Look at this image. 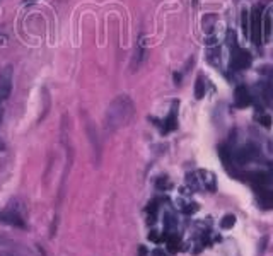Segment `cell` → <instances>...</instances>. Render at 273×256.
<instances>
[{"mask_svg":"<svg viewBox=\"0 0 273 256\" xmlns=\"http://www.w3.org/2000/svg\"><path fill=\"white\" fill-rule=\"evenodd\" d=\"M203 94H205V82H203V79L196 77V84H195V97L196 99H202Z\"/></svg>","mask_w":273,"mask_h":256,"instance_id":"obj_7","label":"cell"},{"mask_svg":"<svg viewBox=\"0 0 273 256\" xmlns=\"http://www.w3.org/2000/svg\"><path fill=\"white\" fill-rule=\"evenodd\" d=\"M24 2H34V0H24Z\"/></svg>","mask_w":273,"mask_h":256,"instance_id":"obj_15","label":"cell"},{"mask_svg":"<svg viewBox=\"0 0 273 256\" xmlns=\"http://www.w3.org/2000/svg\"><path fill=\"white\" fill-rule=\"evenodd\" d=\"M251 55H249V51L246 50H241V48H234V51H232V58H231V67L234 68V70H244V68H249L251 67Z\"/></svg>","mask_w":273,"mask_h":256,"instance_id":"obj_3","label":"cell"},{"mask_svg":"<svg viewBox=\"0 0 273 256\" xmlns=\"http://www.w3.org/2000/svg\"><path fill=\"white\" fill-rule=\"evenodd\" d=\"M11 67L5 68V74H2L0 77V103H4L9 96H11V91H12V82H11Z\"/></svg>","mask_w":273,"mask_h":256,"instance_id":"obj_4","label":"cell"},{"mask_svg":"<svg viewBox=\"0 0 273 256\" xmlns=\"http://www.w3.org/2000/svg\"><path fill=\"white\" fill-rule=\"evenodd\" d=\"M2 256H16V255H11V253H5V255H2Z\"/></svg>","mask_w":273,"mask_h":256,"instance_id":"obj_14","label":"cell"},{"mask_svg":"<svg viewBox=\"0 0 273 256\" xmlns=\"http://www.w3.org/2000/svg\"><path fill=\"white\" fill-rule=\"evenodd\" d=\"M263 9L261 5H256L251 11V24H249V36L256 47L263 43Z\"/></svg>","mask_w":273,"mask_h":256,"instance_id":"obj_2","label":"cell"},{"mask_svg":"<svg viewBox=\"0 0 273 256\" xmlns=\"http://www.w3.org/2000/svg\"><path fill=\"white\" fill-rule=\"evenodd\" d=\"M164 123H166L164 132H169V130H174V128H176V110L171 111V114L166 118V121H164Z\"/></svg>","mask_w":273,"mask_h":256,"instance_id":"obj_8","label":"cell"},{"mask_svg":"<svg viewBox=\"0 0 273 256\" xmlns=\"http://www.w3.org/2000/svg\"><path fill=\"white\" fill-rule=\"evenodd\" d=\"M258 202H259V205L273 208V192H266V193H263V195H259Z\"/></svg>","mask_w":273,"mask_h":256,"instance_id":"obj_6","label":"cell"},{"mask_svg":"<svg viewBox=\"0 0 273 256\" xmlns=\"http://www.w3.org/2000/svg\"><path fill=\"white\" fill-rule=\"evenodd\" d=\"M258 120L261 121L263 127H268V128H270V125H272V118H270L268 114H259Z\"/></svg>","mask_w":273,"mask_h":256,"instance_id":"obj_10","label":"cell"},{"mask_svg":"<svg viewBox=\"0 0 273 256\" xmlns=\"http://www.w3.org/2000/svg\"><path fill=\"white\" fill-rule=\"evenodd\" d=\"M234 99H236V106H239V108H246L253 103L251 93H249L248 87H244V85H239L238 89H236Z\"/></svg>","mask_w":273,"mask_h":256,"instance_id":"obj_5","label":"cell"},{"mask_svg":"<svg viewBox=\"0 0 273 256\" xmlns=\"http://www.w3.org/2000/svg\"><path fill=\"white\" fill-rule=\"evenodd\" d=\"M270 28H272V21H270V16H266L265 21H263V36L268 39L270 36Z\"/></svg>","mask_w":273,"mask_h":256,"instance_id":"obj_9","label":"cell"},{"mask_svg":"<svg viewBox=\"0 0 273 256\" xmlns=\"http://www.w3.org/2000/svg\"><path fill=\"white\" fill-rule=\"evenodd\" d=\"M242 31H244V34H249V24H248V14H246V11L242 12Z\"/></svg>","mask_w":273,"mask_h":256,"instance_id":"obj_11","label":"cell"},{"mask_svg":"<svg viewBox=\"0 0 273 256\" xmlns=\"http://www.w3.org/2000/svg\"><path fill=\"white\" fill-rule=\"evenodd\" d=\"M5 149V144L2 142V140H0V150H4Z\"/></svg>","mask_w":273,"mask_h":256,"instance_id":"obj_13","label":"cell"},{"mask_svg":"<svg viewBox=\"0 0 273 256\" xmlns=\"http://www.w3.org/2000/svg\"><path fill=\"white\" fill-rule=\"evenodd\" d=\"M154 256H164V253H162V251H159V249H157V251H154Z\"/></svg>","mask_w":273,"mask_h":256,"instance_id":"obj_12","label":"cell"},{"mask_svg":"<svg viewBox=\"0 0 273 256\" xmlns=\"http://www.w3.org/2000/svg\"><path fill=\"white\" fill-rule=\"evenodd\" d=\"M135 113V106L133 101L128 96L121 94L116 99H113V103L110 104L106 111V128L110 132H114L118 128L125 127L128 121L133 118Z\"/></svg>","mask_w":273,"mask_h":256,"instance_id":"obj_1","label":"cell"}]
</instances>
